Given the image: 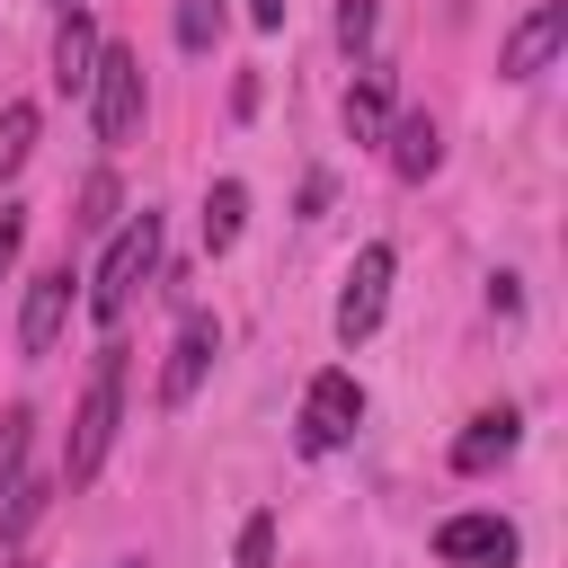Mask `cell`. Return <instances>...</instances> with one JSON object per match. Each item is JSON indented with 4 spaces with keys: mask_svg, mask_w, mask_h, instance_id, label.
Listing matches in <instances>:
<instances>
[{
    "mask_svg": "<svg viewBox=\"0 0 568 568\" xmlns=\"http://www.w3.org/2000/svg\"><path fill=\"white\" fill-rule=\"evenodd\" d=\"M115 426H124V346H98L89 382H80V408H71V444H62V488H89L115 453Z\"/></svg>",
    "mask_w": 568,
    "mask_h": 568,
    "instance_id": "obj_1",
    "label": "cell"
},
{
    "mask_svg": "<svg viewBox=\"0 0 568 568\" xmlns=\"http://www.w3.org/2000/svg\"><path fill=\"white\" fill-rule=\"evenodd\" d=\"M151 266H160V213L142 204V213H124V222L106 231V248H98V275H89V320H98V328H115V320L133 311V293L151 284Z\"/></svg>",
    "mask_w": 568,
    "mask_h": 568,
    "instance_id": "obj_2",
    "label": "cell"
},
{
    "mask_svg": "<svg viewBox=\"0 0 568 568\" xmlns=\"http://www.w3.org/2000/svg\"><path fill=\"white\" fill-rule=\"evenodd\" d=\"M89 124L106 151H124L142 133V53L133 44H98V71H89Z\"/></svg>",
    "mask_w": 568,
    "mask_h": 568,
    "instance_id": "obj_3",
    "label": "cell"
},
{
    "mask_svg": "<svg viewBox=\"0 0 568 568\" xmlns=\"http://www.w3.org/2000/svg\"><path fill=\"white\" fill-rule=\"evenodd\" d=\"M355 426H364V382H355L346 364L311 373V390H302V417H293V444H302V453L320 462V453L355 444Z\"/></svg>",
    "mask_w": 568,
    "mask_h": 568,
    "instance_id": "obj_4",
    "label": "cell"
},
{
    "mask_svg": "<svg viewBox=\"0 0 568 568\" xmlns=\"http://www.w3.org/2000/svg\"><path fill=\"white\" fill-rule=\"evenodd\" d=\"M390 275H399V248H390V240H364L355 266H346V284H337V346H364V337L382 328Z\"/></svg>",
    "mask_w": 568,
    "mask_h": 568,
    "instance_id": "obj_5",
    "label": "cell"
},
{
    "mask_svg": "<svg viewBox=\"0 0 568 568\" xmlns=\"http://www.w3.org/2000/svg\"><path fill=\"white\" fill-rule=\"evenodd\" d=\"M559 44H568V0H541V9H524V18L506 27L497 71H506V80H541V71L559 62Z\"/></svg>",
    "mask_w": 568,
    "mask_h": 568,
    "instance_id": "obj_6",
    "label": "cell"
},
{
    "mask_svg": "<svg viewBox=\"0 0 568 568\" xmlns=\"http://www.w3.org/2000/svg\"><path fill=\"white\" fill-rule=\"evenodd\" d=\"M213 355H222V320H213V311H186V320H178V346H169V364H160V408H186V399L204 390Z\"/></svg>",
    "mask_w": 568,
    "mask_h": 568,
    "instance_id": "obj_7",
    "label": "cell"
},
{
    "mask_svg": "<svg viewBox=\"0 0 568 568\" xmlns=\"http://www.w3.org/2000/svg\"><path fill=\"white\" fill-rule=\"evenodd\" d=\"M515 524L506 515H444L435 524V559L444 568H515Z\"/></svg>",
    "mask_w": 568,
    "mask_h": 568,
    "instance_id": "obj_8",
    "label": "cell"
},
{
    "mask_svg": "<svg viewBox=\"0 0 568 568\" xmlns=\"http://www.w3.org/2000/svg\"><path fill=\"white\" fill-rule=\"evenodd\" d=\"M71 284H80V275H71V257H62V266H44V275L27 284V311H18V355H53V346H62V320H71V302H80Z\"/></svg>",
    "mask_w": 568,
    "mask_h": 568,
    "instance_id": "obj_9",
    "label": "cell"
},
{
    "mask_svg": "<svg viewBox=\"0 0 568 568\" xmlns=\"http://www.w3.org/2000/svg\"><path fill=\"white\" fill-rule=\"evenodd\" d=\"M515 444H524V417H515V408H479V417L453 435V470H462V479H479V470H497Z\"/></svg>",
    "mask_w": 568,
    "mask_h": 568,
    "instance_id": "obj_10",
    "label": "cell"
},
{
    "mask_svg": "<svg viewBox=\"0 0 568 568\" xmlns=\"http://www.w3.org/2000/svg\"><path fill=\"white\" fill-rule=\"evenodd\" d=\"M98 27H89V9H62V36H53V89L62 98H89V71H98Z\"/></svg>",
    "mask_w": 568,
    "mask_h": 568,
    "instance_id": "obj_11",
    "label": "cell"
},
{
    "mask_svg": "<svg viewBox=\"0 0 568 568\" xmlns=\"http://www.w3.org/2000/svg\"><path fill=\"white\" fill-rule=\"evenodd\" d=\"M390 169H399V178H435V169H444V133H435L426 106L390 115Z\"/></svg>",
    "mask_w": 568,
    "mask_h": 568,
    "instance_id": "obj_12",
    "label": "cell"
},
{
    "mask_svg": "<svg viewBox=\"0 0 568 568\" xmlns=\"http://www.w3.org/2000/svg\"><path fill=\"white\" fill-rule=\"evenodd\" d=\"M346 133H355V142H382V133H390V71H382V62H355V89H346Z\"/></svg>",
    "mask_w": 568,
    "mask_h": 568,
    "instance_id": "obj_13",
    "label": "cell"
},
{
    "mask_svg": "<svg viewBox=\"0 0 568 568\" xmlns=\"http://www.w3.org/2000/svg\"><path fill=\"white\" fill-rule=\"evenodd\" d=\"M240 222H248V186H240V178H213V195H204V248L222 257V248L240 240Z\"/></svg>",
    "mask_w": 568,
    "mask_h": 568,
    "instance_id": "obj_14",
    "label": "cell"
},
{
    "mask_svg": "<svg viewBox=\"0 0 568 568\" xmlns=\"http://www.w3.org/2000/svg\"><path fill=\"white\" fill-rule=\"evenodd\" d=\"M27 444H36V408L18 399V408H0V506H9L18 479H27Z\"/></svg>",
    "mask_w": 568,
    "mask_h": 568,
    "instance_id": "obj_15",
    "label": "cell"
},
{
    "mask_svg": "<svg viewBox=\"0 0 568 568\" xmlns=\"http://www.w3.org/2000/svg\"><path fill=\"white\" fill-rule=\"evenodd\" d=\"M27 151H36V106H27V98H9V106H0V186L27 169Z\"/></svg>",
    "mask_w": 568,
    "mask_h": 568,
    "instance_id": "obj_16",
    "label": "cell"
},
{
    "mask_svg": "<svg viewBox=\"0 0 568 568\" xmlns=\"http://www.w3.org/2000/svg\"><path fill=\"white\" fill-rule=\"evenodd\" d=\"M222 18H231V0H178V44H186V53H213Z\"/></svg>",
    "mask_w": 568,
    "mask_h": 568,
    "instance_id": "obj_17",
    "label": "cell"
},
{
    "mask_svg": "<svg viewBox=\"0 0 568 568\" xmlns=\"http://www.w3.org/2000/svg\"><path fill=\"white\" fill-rule=\"evenodd\" d=\"M231 568H275V515H248V524H240V550H231Z\"/></svg>",
    "mask_w": 568,
    "mask_h": 568,
    "instance_id": "obj_18",
    "label": "cell"
},
{
    "mask_svg": "<svg viewBox=\"0 0 568 568\" xmlns=\"http://www.w3.org/2000/svg\"><path fill=\"white\" fill-rule=\"evenodd\" d=\"M71 222H80V231H106V222H115V178H106V169L80 186V213H71Z\"/></svg>",
    "mask_w": 568,
    "mask_h": 568,
    "instance_id": "obj_19",
    "label": "cell"
},
{
    "mask_svg": "<svg viewBox=\"0 0 568 568\" xmlns=\"http://www.w3.org/2000/svg\"><path fill=\"white\" fill-rule=\"evenodd\" d=\"M373 27H382V9H373V0H337V44H346V53H364V44H373Z\"/></svg>",
    "mask_w": 568,
    "mask_h": 568,
    "instance_id": "obj_20",
    "label": "cell"
},
{
    "mask_svg": "<svg viewBox=\"0 0 568 568\" xmlns=\"http://www.w3.org/2000/svg\"><path fill=\"white\" fill-rule=\"evenodd\" d=\"M18 248H27V204H0V284H9Z\"/></svg>",
    "mask_w": 568,
    "mask_h": 568,
    "instance_id": "obj_21",
    "label": "cell"
},
{
    "mask_svg": "<svg viewBox=\"0 0 568 568\" xmlns=\"http://www.w3.org/2000/svg\"><path fill=\"white\" fill-rule=\"evenodd\" d=\"M248 27H266V36H275V27H284V0H248Z\"/></svg>",
    "mask_w": 568,
    "mask_h": 568,
    "instance_id": "obj_22",
    "label": "cell"
},
{
    "mask_svg": "<svg viewBox=\"0 0 568 568\" xmlns=\"http://www.w3.org/2000/svg\"><path fill=\"white\" fill-rule=\"evenodd\" d=\"M115 568H151V559H115Z\"/></svg>",
    "mask_w": 568,
    "mask_h": 568,
    "instance_id": "obj_23",
    "label": "cell"
},
{
    "mask_svg": "<svg viewBox=\"0 0 568 568\" xmlns=\"http://www.w3.org/2000/svg\"><path fill=\"white\" fill-rule=\"evenodd\" d=\"M53 9H80V0H53Z\"/></svg>",
    "mask_w": 568,
    "mask_h": 568,
    "instance_id": "obj_24",
    "label": "cell"
}]
</instances>
